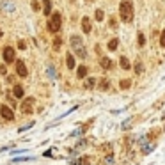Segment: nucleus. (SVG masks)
Segmentation results:
<instances>
[{
  "instance_id": "f257e3e1",
  "label": "nucleus",
  "mask_w": 165,
  "mask_h": 165,
  "mask_svg": "<svg viewBox=\"0 0 165 165\" xmlns=\"http://www.w3.org/2000/svg\"><path fill=\"white\" fill-rule=\"evenodd\" d=\"M119 16H121L123 21H131V18H133V4H131V0H123L121 2Z\"/></svg>"
},
{
  "instance_id": "f03ea898",
  "label": "nucleus",
  "mask_w": 165,
  "mask_h": 165,
  "mask_svg": "<svg viewBox=\"0 0 165 165\" xmlns=\"http://www.w3.org/2000/svg\"><path fill=\"white\" fill-rule=\"evenodd\" d=\"M71 48H73V52H75L80 59H85V57H87L85 46H84V43H82L80 36H71Z\"/></svg>"
},
{
  "instance_id": "7ed1b4c3",
  "label": "nucleus",
  "mask_w": 165,
  "mask_h": 165,
  "mask_svg": "<svg viewBox=\"0 0 165 165\" xmlns=\"http://www.w3.org/2000/svg\"><path fill=\"white\" fill-rule=\"evenodd\" d=\"M60 23H62V16H60V13L57 11V13H53L52 20L48 21V30H50V32H57V30L60 29Z\"/></svg>"
},
{
  "instance_id": "20e7f679",
  "label": "nucleus",
  "mask_w": 165,
  "mask_h": 165,
  "mask_svg": "<svg viewBox=\"0 0 165 165\" xmlns=\"http://www.w3.org/2000/svg\"><path fill=\"white\" fill-rule=\"evenodd\" d=\"M0 114H2V117H4V119H7V121H13V119H14L13 110H11L9 107H6V105L0 107Z\"/></svg>"
},
{
  "instance_id": "39448f33",
  "label": "nucleus",
  "mask_w": 165,
  "mask_h": 165,
  "mask_svg": "<svg viewBox=\"0 0 165 165\" xmlns=\"http://www.w3.org/2000/svg\"><path fill=\"white\" fill-rule=\"evenodd\" d=\"M4 60H6L7 64L14 62V50L11 48V46H7V48H4Z\"/></svg>"
},
{
  "instance_id": "423d86ee",
  "label": "nucleus",
  "mask_w": 165,
  "mask_h": 165,
  "mask_svg": "<svg viewBox=\"0 0 165 165\" xmlns=\"http://www.w3.org/2000/svg\"><path fill=\"white\" fill-rule=\"evenodd\" d=\"M16 73L20 77H27V66L23 60H16Z\"/></svg>"
},
{
  "instance_id": "0eeeda50",
  "label": "nucleus",
  "mask_w": 165,
  "mask_h": 165,
  "mask_svg": "<svg viewBox=\"0 0 165 165\" xmlns=\"http://www.w3.org/2000/svg\"><path fill=\"white\" fill-rule=\"evenodd\" d=\"M82 30L85 32V34H89L91 32V20L85 16V18H82Z\"/></svg>"
},
{
  "instance_id": "6e6552de",
  "label": "nucleus",
  "mask_w": 165,
  "mask_h": 165,
  "mask_svg": "<svg viewBox=\"0 0 165 165\" xmlns=\"http://www.w3.org/2000/svg\"><path fill=\"white\" fill-rule=\"evenodd\" d=\"M43 11H44V16L50 14V11H52V0H43Z\"/></svg>"
},
{
  "instance_id": "1a4fd4ad",
  "label": "nucleus",
  "mask_w": 165,
  "mask_h": 165,
  "mask_svg": "<svg viewBox=\"0 0 165 165\" xmlns=\"http://www.w3.org/2000/svg\"><path fill=\"white\" fill-rule=\"evenodd\" d=\"M101 67L103 69H110L112 67V60L108 57H101Z\"/></svg>"
},
{
  "instance_id": "9d476101",
  "label": "nucleus",
  "mask_w": 165,
  "mask_h": 165,
  "mask_svg": "<svg viewBox=\"0 0 165 165\" xmlns=\"http://www.w3.org/2000/svg\"><path fill=\"white\" fill-rule=\"evenodd\" d=\"M66 62H67V67H69V69H73V67H75V57H73L71 53H67V55H66Z\"/></svg>"
},
{
  "instance_id": "9b49d317",
  "label": "nucleus",
  "mask_w": 165,
  "mask_h": 165,
  "mask_svg": "<svg viewBox=\"0 0 165 165\" xmlns=\"http://www.w3.org/2000/svg\"><path fill=\"white\" fill-rule=\"evenodd\" d=\"M13 94L16 98H21L23 96V87L21 85H14V89H13Z\"/></svg>"
},
{
  "instance_id": "f8f14e48",
  "label": "nucleus",
  "mask_w": 165,
  "mask_h": 165,
  "mask_svg": "<svg viewBox=\"0 0 165 165\" xmlns=\"http://www.w3.org/2000/svg\"><path fill=\"white\" fill-rule=\"evenodd\" d=\"M77 75H78V78H84V77L87 75V67H85V66H80L78 71H77Z\"/></svg>"
},
{
  "instance_id": "ddd939ff",
  "label": "nucleus",
  "mask_w": 165,
  "mask_h": 165,
  "mask_svg": "<svg viewBox=\"0 0 165 165\" xmlns=\"http://www.w3.org/2000/svg\"><path fill=\"white\" fill-rule=\"evenodd\" d=\"M117 43H119L117 39H110V41H108V50H112V52H114V50L117 48Z\"/></svg>"
},
{
  "instance_id": "4468645a",
  "label": "nucleus",
  "mask_w": 165,
  "mask_h": 165,
  "mask_svg": "<svg viewBox=\"0 0 165 165\" xmlns=\"http://www.w3.org/2000/svg\"><path fill=\"white\" fill-rule=\"evenodd\" d=\"M30 112H32L30 101H25V103H23V114H30Z\"/></svg>"
},
{
  "instance_id": "2eb2a0df",
  "label": "nucleus",
  "mask_w": 165,
  "mask_h": 165,
  "mask_svg": "<svg viewBox=\"0 0 165 165\" xmlns=\"http://www.w3.org/2000/svg\"><path fill=\"white\" fill-rule=\"evenodd\" d=\"M121 67L123 69H130V60L126 57H121Z\"/></svg>"
},
{
  "instance_id": "dca6fc26",
  "label": "nucleus",
  "mask_w": 165,
  "mask_h": 165,
  "mask_svg": "<svg viewBox=\"0 0 165 165\" xmlns=\"http://www.w3.org/2000/svg\"><path fill=\"white\" fill-rule=\"evenodd\" d=\"M94 85H96V80H94V78H87V82H85V87H87V89H92Z\"/></svg>"
},
{
  "instance_id": "f3484780",
  "label": "nucleus",
  "mask_w": 165,
  "mask_h": 165,
  "mask_svg": "<svg viewBox=\"0 0 165 165\" xmlns=\"http://www.w3.org/2000/svg\"><path fill=\"white\" fill-rule=\"evenodd\" d=\"M144 44H146V37L142 32H138V46H144Z\"/></svg>"
},
{
  "instance_id": "a211bd4d",
  "label": "nucleus",
  "mask_w": 165,
  "mask_h": 165,
  "mask_svg": "<svg viewBox=\"0 0 165 165\" xmlns=\"http://www.w3.org/2000/svg\"><path fill=\"white\" fill-rule=\"evenodd\" d=\"M103 18H105V13H103L101 9H98V11H96V20H98V21H101Z\"/></svg>"
},
{
  "instance_id": "6ab92c4d",
  "label": "nucleus",
  "mask_w": 165,
  "mask_h": 165,
  "mask_svg": "<svg viewBox=\"0 0 165 165\" xmlns=\"http://www.w3.org/2000/svg\"><path fill=\"white\" fill-rule=\"evenodd\" d=\"M131 85V82L130 80H121V89H128Z\"/></svg>"
},
{
  "instance_id": "aec40b11",
  "label": "nucleus",
  "mask_w": 165,
  "mask_h": 165,
  "mask_svg": "<svg viewBox=\"0 0 165 165\" xmlns=\"http://www.w3.org/2000/svg\"><path fill=\"white\" fill-rule=\"evenodd\" d=\"M60 43H62V41H60L59 37H57V39L53 41V48H55V50H59V48H60Z\"/></svg>"
},
{
  "instance_id": "412c9836",
  "label": "nucleus",
  "mask_w": 165,
  "mask_h": 165,
  "mask_svg": "<svg viewBox=\"0 0 165 165\" xmlns=\"http://www.w3.org/2000/svg\"><path fill=\"white\" fill-rule=\"evenodd\" d=\"M135 69H137V73H142V69H144V66L140 64V62H137L135 64Z\"/></svg>"
},
{
  "instance_id": "4be33fe9",
  "label": "nucleus",
  "mask_w": 165,
  "mask_h": 165,
  "mask_svg": "<svg viewBox=\"0 0 165 165\" xmlns=\"http://www.w3.org/2000/svg\"><path fill=\"white\" fill-rule=\"evenodd\" d=\"M160 44L165 48V30H163V32H161V36H160Z\"/></svg>"
},
{
  "instance_id": "5701e85b",
  "label": "nucleus",
  "mask_w": 165,
  "mask_h": 165,
  "mask_svg": "<svg viewBox=\"0 0 165 165\" xmlns=\"http://www.w3.org/2000/svg\"><path fill=\"white\" fill-rule=\"evenodd\" d=\"M108 85H110V84H108V82H107V80H103V82H101V85H100V87H101V89H103V91H107V89H108Z\"/></svg>"
},
{
  "instance_id": "b1692460",
  "label": "nucleus",
  "mask_w": 165,
  "mask_h": 165,
  "mask_svg": "<svg viewBox=\"0 0 165 165\" xmlns=\"http://www.w3.org/2000/svg\"><path fill=\"white\" fill-rule=\"evenodd\" d=\"M39 7H41V6H39V4L36 2V0H34V2H32V9H34V11H39Z\"/></svg>"
},
{
  "instance_id": "393cba45",
  "label": "nucleus",
  "mask_w": 165,
  "mask_h": 165,
  "mask_svg": "<svg viewBox=\"0 0 165 165\" xmlns=\"http://www.w3.org/2000/svg\"><path fill=\"white\" fill-rule=\"evenodd\" d=\"M131 121H133V119H128V121H126V123H124V124H123V128H124V130H126V128H128V126H130V124H131Z\"/></svg>"
},
{
  "instance_id": "a878e982",
  "label": "nucleus",
  "mask_w": 165,
  "mask_h": 165,
  "mask_svg": "<svg viewBox=\"0 0 165 165\" xmlns=\"http://www.w3.org/2000/svg\"><path fill=\"white\" fill-rule=\"evenodd\" d=\"M0 37H2V29H0Z\"/></svg>"
},
{
  "instance_id": "bb28decb",
  "label": "nucleus",
  "mask_w": 165,
  "mask_h": 165,
  "mask_svg": "<svg viewBox=\"0 0 165 165\" xmlns=\"http://www.w3.org/2000/svg\"><path fill=\"white\" fill-rule=\"evenodd\" d=\"M89 2H91V0H89Z\"/></svg>"
}]
</instances>
